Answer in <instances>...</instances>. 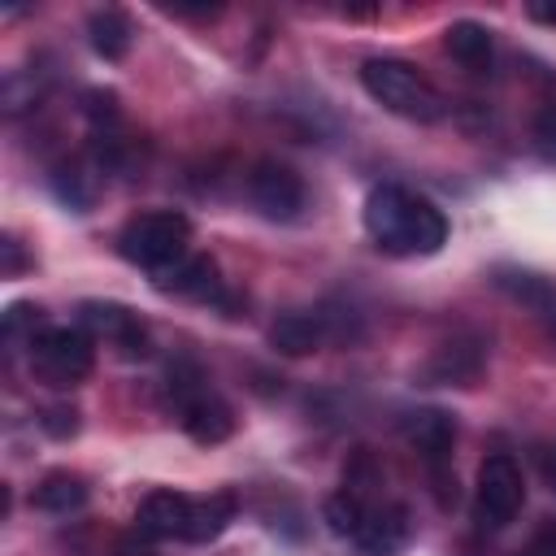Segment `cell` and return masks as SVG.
Segmentation results:
<instances>
[{"label": "cell", "instance_id": "ac0fdd59", "mask_svg": "<svg viewBox=\"0 0 556 556\" xmlns=\"http://www.w3.org/2000/svg\"><path fill=\"white\" fill-rule=\"evenodd\" d=\"M478 369H482V348L478 343H443L430 356L426 378L430 382H469V378H478Z\"/></svg>", "mask_w": 556, "mask_h": 556}, {"label": "cell", "instance_id": "603a6c76", "mask_svg": "<svg viewBox=\"0 0 556 556\" xmlns=\"http://www.w3.org/2000/svg\"><path fill=\"white\" fill-rule=\"evenodd\" d=\"M83 113L100 126V122H117V96L113 91H100V87H91V91H83Z\"/></svg>", "mask_w": 556, "mask_h": 556}, {"label": "cell", "instance_id": "4316f807", "mask_svg": "<svg viewBox=\"0 0 556 556\" xmlns=\"http://www.w3.org/2000/svg\"><path fill=\"white\" fill-rule=\"evenodd\" d=\"M526 17L556 30V0H534V4H526Z\"/></svg>", "mask_w": 556, "mask_h": 556}, {"label": "cell", "instance_id": "7a4b0ae2", "mask_svg": "<svg viewBox=\"0 0 556 556\" xmlns=\"http://www.w3.org/2000/svg\"><path fill=\"white\" fill-rule=\"evenodd\" d=\"M165 404L178 417V426L187 430V439H195L204 447L226 443L235 434V408L208 387L204 369L191 365V361L169 365V374H165Z\"/></svg>", "mask_w": 556, "mask_h": 556}, {"label": "cell", "instance_id": "9a60e30c", "mask_svg": "<svg viewBox=\"0 0 556 556\" xmlns=\"http://www.w3.org/2000/svg\"><path fill=\"white\" fill-rule=\"evenodd\" d=\"M30 504L43 508V513H74V508L87 504V478L74 473V469H52L35 482Z\"/></svg>", "mask_w": 556, "mask_h": 556}, {"label": "cell", "instance_id": "5bb4252c", "mask_svg": "<svg viewBox=\"0 0 556 556\" xmlns=\"http://www.w3.org/2000/svg\"><path fill=\"white\" fill-rule=\"evenodd\" d=\"M235 517H239V495H235L230 486L208 491V495H195V500H191V530H187V543H213V539H222Z\"/></svg>", "mask_w": 556, "mask_h": 556}, {"label": "cell", "instance_id": "2e32d148", "mask_svg": "<svg viewBox=\"0 0 556 556\" xmlns=\"http://www.w3.org/2000/svg\"><path fill=\"white\" fill-rule=\"evenodd\" d=\"M87 35H91L96 56H104V61H122L135 43V26L122 9H96L91 22H87Z\"/></svg>", "mask_w": 556, "mask_h": 556}, {"label": "cell", "instance_id": "6da1fadb", "mask_svg": "<svg viewBox=\"0 0 556 556\" xmlns=\"http://www.w3.org/2000/svg\"><path fill=\"white\" fill-rule=\"evenodd\" d=\"M365 235L387 256H434L447 243V217L426 195L400 182H378L365 195Z\"/></svg>", "mask_w": 556, "mask_h": 556}, {"label": "cell", "instance_id": "8fae6325", "mask_svg": "<svg viewBox=\"0 0 556 556\" xmlns=\"http://www.w3.org/2000/svg\"><path fill=\"white\" fill-rule=\"evenodd\" d=\"M191 500L187 491H148L135 513V530L148 539H182L191 530Z\"/></svg>", "mask_w": 556, "mask_h": 556}, {"label": "cell", "instance_id": "d4e9b609", "mask_svg": "<svg viewBox=\"0 0 556 556\" xmlns=\"http://www.w3.org/2000/svg\"><path fill=\"white\" fill-rule=\"evenodd\" d=\"M0 252H4V278H17V274L26 269V256H22V243H17L13 235H4V239H0Z\"/></svg>", "mask_w": 556, "mask_h": 556}, {"label": "cell", "instance_id": "e0dca14e", "mask_svg": "<svg viewBox=\"0 0 556 556\" xmlns=\"http://www.w3.org/2000/svg\"><path fill=\"white\" fill-rule=\"evenodd\" d=\"M443 48L452 61H460L465 70H486L491 65V30L482 22H452L443 30Z\"/></svg>", "mask_w": 556, "mask_h": 556}, {"label": "cell", "instance_id": "cb8c5ba5", "mask_svg": "<svg viewBox=\"0 0 556 556\" xmlns=\"http://www.w3.org/2000/svg\"><path fill=\"white\" fill-rule=\"evenodd\" d=\"M534 143H539V152L547 161H556V100L534 117Z\"/></svg>", "mask_w": 556, "mask_h": 556}, {"label": "cell", "instance_id": "9c48e42d", "mask_svg": "<svg viewBox=\"0 0 556 556\" xmlns=\"http://www.w3.org/2000/svg\"><path fill=\"white\" fill-rule=\"evenodd\" d=\"M404 434H408V443L426 456V465L434 469L439 500L447 504V478H443V465H447L452 443H456V421H452V413H443V408H417V413H408Z\"/></svg>", "mask_w": 556, "mask_h": 556}, {"label": "cell", "instance_id": "ba28073f", "mask_svg": "<svg viewBox=\"0 0 556 556\" xmlns=\"http://www.w3.org/2000/svg\"><path fill=\"white\" fill-rule=\"evenodd\" d=\"M78 326L91 339L113 343L122 356H143L148 352V326L139 321L135 308H126L117 300H83L78 304Z\"/></svg>", "mask_w": 556, "mask_h": 556}, {"label": "cell", "instance_id": "7c38bea8", "mask_svg": "<svg viewBox=\"0 0 556 556\" xmlns=\"http://www.w3.org/2000/svg\"><path fill=\"white\" fill-rule=\"evenodd\" d=\"M408 513L400 504H369V517L361 526V534L352 539V547L361 556H400L408 547Z\"/></svg>", "mask_w": 556, "mask_h": 556}, {"label": "cell", "instance_id": "5b68a950", "mask_svg": "<svg viewBox=\"0 0 556 556\" xmlns=\"http://www.w3.org/2000/svg\"><path fill=\"white\" fill-rule=\"evenodd\" d=\"M26 361H30L35 382L65 391V387H78L91 374L96 343L83 326H43L26 348Z\"/></svg>", "mask_w": 556, "mask_h": 556}, {"label": "cell", "instance_id": "ffe728a7", "mask_svg": "<svg viewBox=\"0 0 556 556\" xmlns=\"http://www.w3.org/2000/svg\"><path fill=\"white\" fill-rule=\"evenodd\" d=\"M52 187H56V195H61L70 208H87L91 195H96V178L87 174L83 161H65V165H56V169H52Z\"/></svg>", "mask_w": 556, "mask_h": 556}, {"label": "cell", "instance_id": "30bf717a", "mask_svg": "<svg viewBox=\"0 0 556 556\" xmlns=\"http://www.w3.org/2000/svg\"><path fill=\"white\" fill-rule=\"evenodd\" d=\"M152 287L165 291V295L200 300V304H230L226 282H222V274H217V265L208 256H182V261H174L169 269H161L152 278Z\"/></svg>", "mask_w": 556, "mask_h": 556}, {"label": "cell", "instance_id": "52a82bcc", "mask_svg": "<svg viewBox=\"0 0 556 556\" xmlns=\"http://www.w3.org/2000/svg\"><path fill=\"white\" fill-rule=\"evenodd\" d=\"M248 200L269 222H295L304 208V178L282 161H256L248 174Z\"/></svg>", "mask_w": 556, "mask_h": 556}, {"label": "cell", "instance_id": "4fadbf2b", "mask_svg": "<svg viewBox=\"0 0 556 556\" xmlns=\"http://www.w3.org/2000/svg\"><path fill=\"white\" fill-rule=\"evenodd\" d=\"M330 339V317L326 313H278L269 326V343L282 356H308Z\"/></svg>", "mask_w": 556, "mask_h": 556}, {"label": "cell", "instance_id": "7402d4cb", "mask_svg": "<svg viewBox=\"0 0 556 556\" xmlns=\"http://www.w3.org/2000/svg\"><path fill=\"white\" fill-rule=\"evenodd\" d=\"M39 426H43L52 439H74V434H78V408H74V404H52V408H43Z\"/></svg>", "mask_w": 556, "mask_h": 556}, {"label": "cell", "instance_id": "d6986e66", "mask_svg": "<svg viewBox=\"0 0 556 556\" xmlns=\"http://www.w3.org/2000/svg\"><path fill=\"white\" fill-rule=\"evenodd\" d=\"M369 495H356V491H334L326 504H321V517H326V526H330V534H339V539H356L361 534V526H365V517H369Z\"/></svg>", "mask_w": 556, "mask_h": 556}, {"label": "cell", "instance_id": "277c9868", "mask_svg": "<svg viewBox=\"0 0 556 556\" xmlns=\"http://www.w3.org/2000/svg\"><path fill=\"white\" fill-rule=\"evenodd\" d=\"M187 243H191V222L174 208H152V213H139L122 226L117 235V252L139 265V269H169L174 261L187 256Z\"/></svg>", "mask_w": 556, "mask_h": 556}, {"label": "cell", "instance_id": "484cf974", "mask_svg": "<svg viewBox=\"0 0 556 556\" xmlns=\"http://www.w3.org/2000/svg\"><path fill=\"white\" fill-rule=\"evenodd\" d=\"M530 556H556V517L539 526V534L530 539Z\"/></svg>", "mask_w": 556, "mask_h": 556}, {"label": "cell", "instance_id": "8992f818", "mask_svg": "<svg viewBox=\"0 0 556 556\" xmlns=\"http://www.w3.org/2000/svg\"><path fill=\"white\" fill-rule=\"evenodd\" d=\"M526 504V478L521 465L508 452H491L478 465V500H473V517L482 530H504Z\"/></svg>", "mask_w": 556, "mask_h": 556}, {"label": "cell", "instance_id": "83f0119b", "mask_svg": "<svg viewBox=\"0 0 556 556\" xmlns=\"http://www.w3.org/2000/svg\"><path fill=\"white\" fill-rule=\"evenodd\" d=\"M539 473H543V482L556 491V447H543V452H539Z\"/></svg>", "mask_w": 556, "mask_h": 556}, {"label": "cell", "instance_id": "3957f363", "mask_svg": "<svg viewBox=\"0 0 556 556\" xmlns=\"http://www.w3.org/2000/svg\"><path fill=\"white\" fill-rule=\"evenodd\" d=\"M361 87L395 117H408V122H439L447 113V100L439 96V87L417 74L408 61H395V56H369L361 65Z\"/></svg>", "mask_w": 556, "mask_h": 556}, {"label": "cell", "instance_id": "44dd1931", "mask_svg": "<svg viewBox=\"0 0 556 556\" xmlns=\"http://www.w3.org/2000/svg\"><path fill=\"white\" fill-rule=\"evenodd\" d=\"M39 330H43V326H39V308H35V304H9V313H4V343H9V348H17V343L30 348V339H35Z\"/></svg>", "mask_w": 556, "mask_h": 556}]
</instances>
